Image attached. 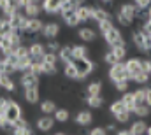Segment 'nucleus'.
<instances>
[{"mask_svg": "<svg viewBox=\"0 0 151 135\" xmlns=\"http://www.w3.org/2000/svg\"><path fill=\"white\" fill-rule=\"evenodd\" d=\"M135 14H137V9H135L134 2H132V4L127 2V4H123V5L119 7L116 18H118V21H119L123 27H130L132 21H134V18H135Z\"/></svg>", "mask_w": 151, "mask_h": 135, "instance_id": "1", "label": "nucleus"}, {"mask_svg": "<svg viewBox=\"0 0 151 135\" xmlns=\"http://www.w3.org/2000/svg\"><path fill=\"white\" fill-rule=\"evenodd\" d=\"M109 79L114 83H119V81H132L130 79V74L125 67V62H118L116 65L109 67Z\"/></svg>", "mask_w": 151, "mask_h": 135, "instance_id": "2", "label": "nucleus"}, {"mask_svg": "<svg viewBox=\"0 0 151 135\" xmlns=\"http://www.w3.org/2000/svg\"><path fill=\"white\" fill-rule=\"evenodd\" d=\"M132 40H134V44L137 46V49H139V51H142V53H148V51H151V37L146 34L142 28L134 32V35H132Z\"/></svg>", "mask_w": 151, "mask_h": 135, "instance_id": "3", "label": "nucleus"}, {"mask_svg": "<svg viewBox=\"0 0 151 135\" xmlns=\"http://www.w3.org/2000/svg\"><path fill=\"white\" fill-rule=\"evenodd\" d=\"M102 37H104V40H106L111 47H116V46H127V42H125V39H123L121 32H119L116 27L109 28L106 34H102Z\"/></svg>", "mask_w": 151, "mask_h": 135, "instance_id": "4", "label": "nucleus"}, {"mask_svg": "<svg viewBox=\"0 0 151 135\" xmlns=\"http://www.w3.org/2000/svg\"><path fill=\"white\" fill-rule=\"evenodd\" d=\"M9 23H11L12 30L25 32V28H27V23H28V16H27L25 12H19V11H16L14 14H11V16H9Z\"/></svg>", "mask_w": 151, "mask_h": 135, "instance_id": "5", "label": "nucleus"}, {"mask_svg": "<svg viewBox=\"0 0 151 135\" xmlns=\"http://www.w3.org/2000/svg\"><path fill=\"white\" fill-rule=\"evenodd\" d=\"M76 63H77V70H79V79H77V81H83L86 75H90V74L95 70V63L90 62V58H88V60L76 62Z\"/></svg>", "mask_w": 151, "mask_h": 135, "instance_id": "6", "label": "nucleus"}, {"mask_svg": "<svg viewBox=\"0 0 151 135\" xmlns=\"http://www.w3.org/2000/svg\"><path fill=\"white\" fill-rule=\"evenodd\" d=\"M125 67H127L128 74H130V79H132L134 75L142 72V58H128L125 62Z\"/></svg>", "mask_w": 151, "mask_h": 135, "instance_id": "7", "label": "nucleus"}, {"mask_svg": "<svg viewBox=\"0 0 151 135\" xmlns=\"http://www.w3.org/2000/svg\"><path fill=\"white\" fill-rule=\"evenodd\" d=\"M5 118L11 121V125L21 118V107H19V103L16 100H11V105H9V109H7V112H5Z\"/></svg>", "mask_w": 151, "mask_h": 135, "instance_id": "8", "label": "nucleus"}, {"mask_svg": "<svg viewBox=\"0 0 151 135\" xmlns=\"http://www.w3.org/2000/svg\"><path fill=\"white\" fill-rule=\"evenodd\" d=\"M28 51H30V58L32 60H42L44 56H46V46L44 44H40V42H34V44H30L28 46Z\"/></svg>", "mask_w": 151, "mask_h": 135, "instance_id": "9", "label": "nucleus"}, {"mask_svg": "<svg viewBox=\"0 0 151 135\" xmlns=\"http://www.w3.org/2000/svg\"><path fill=\"white\" fill-rule=\"evenodd\" d=\"M21 86L27 90V88H39V75L35 74H30V72H25L21 75Z\"/></svg>", "mask_w": 151, "mask_h": 135, "instance_id": "10", "label": "nucleus"}, {"mask_svg": "<svg viewBox=\"0 0 151 135\" xmlns=\"http://www.w3.org/2000/svg\"><path fill=\"white\" fill-rule=\"evenodd\" d=\"M76 16L81 23H86L93 18V7H88V5H79L77 11H76Z\"/></svg>", "mask_w": 151, "mask_h": 135, "instance_id": "11", "label": "nucleus"}, {"mask_svg": "<svg viewBox=\"0 0 151 135\" xmlns=\"http://www.w3.org/2000/svg\"><path fill=\"white\" fill-rule=\"evenodd\" d=\"M58 60H60L63 65H67V63H70V62H76L74 53H72V46H63V47L58 51Z\"/></svg>", "mask_w": 151, "mask_h": 135, "instance_id": "12", "label": "nucleus"}, {"mask_svg": "<svg viewBox=\"0 0 151 135\" xmlns=\"http://www.w3.org/2000/svg\"><path fill=\"white\" fill-rule=\"evenodd\" d=\"M74 121L79 125V126H88V125H91L93 116H91V112H90V111H81V112H77V114H76Z\"/></svg>", "mask_w": 151, "mask_h": 135, "instance_id": "13", "label": "nucleus"}, {"mask_svg": "<svg viewBox=\"0 0 151 135\" xmlns=\"http://www.w3.org/2000/svg\"><path fill=\"white\" fill-rule=\"evenodd\" d=\"M42 28H44V23L39 18H28L25 32H28V34H39V32H42Z\"/></svg>", "mask_w": 151, "mask_h": 135, "instance_id": "14", "label": "nucleus"}, {"mask_svg": "<svg viewBox=\"0 0 151 135\" xmlns=\"http://www.w3.org/2000/svg\"><path fill=\"white\" fill-rule=\"evenodd\" d=\"M72 53H74V60L81 62V60H88V47L83 44H74L72 46Z\"/></svg>", "mask_w": 151, "mask_h": 135, "instance_id": "15", "label": "nucleus"}, {"mask_svg": "<svg viewBox=\"0 0 151 135\" xmlns=\"http://www.w3.org/2000/svg\"><path fill=\"white\" fill-rule=\"evenodd\" d=\"M55 118H51V116H42V118H39L37 119V128L40 132H47V130H51L53 128V125H55Z\"/></svg>", "mask_w": 151, "mask_h": 135, "instance_id": "16", "label": "nucleus"}, {"mask_svg": "<svg viewBox=\"0 0 151 135\" xmlns=\"http://www.w3.org/2000/svg\"><path fill=\"white\" fill-rule=\"evenodd\" d=\"M0 11L4 12L5 18H9L11 14H14L18 11V7L14 5V0H0Z\"/></svg>", "mask_w": 151, "mask_h": 135, "instance_id": "17", "label": "nucleus"}, {"mask_svg": "<svg viewBox=\"0 0 151 135\" xmlns=\"http://www.w3.org/2000/svg\"><path fill=\"white\" fill-rule=\"evenodd\" d=\"M58 34H60V27L56 23H46L44 28H42V35L46 39H55Z\"/></svg>", "mask_w": 151, "mask_h": 135, "instance_id": "18", "label": "nucleus"}, {"mask_svg": "<svg viewBox=\"0 0 151 135\" xmlns=\"http://www.w3.org/2000/svg\"><path fill=\"white\" fill-rule=\"evenodd\" d=\"M130 132H132V135H146L148 134V125H146L142 119H137V121L132 123Z\"/></svg>", "mask_w": 151, "mask_h": 135, "instance_id": "19", "label": "nucleus"}, {"mask_svg": "<svg viewBox=\"0 0 151 135\" xmlns=\"http://www.w3.org/2000/svg\"><path fill=\"white\" fill-rule=\"evenodd\" d=\"M42 9L49 14L60 12V0H42Z\"/></svg>", "mask_w": 151, "mask_h": 135, "instance_id": "20", "label": "nucleus"}, {"mask_svg": "<svg viewBox=\"0 0 151 135\" xmlns=\"http://www.w3.org/2000/svg\"><path fill=\"white\" fill-rule=\"evenodd\" d=\"M63 72H65V75L69 77V79H79V70H77V63L76 62H70V63H67V65H63Z\"/></svg>", "mask_w": 151, "mask_h": 135, "instance_id": "21", "label": "nucleus"}, {"mask_svg": "<svg viewBox=\"0 0 151 135\" xmlns=\"http://www.w3.org/2000/svg\"><path fill=\"white\" fill-rule=\"evenodd\" d=\"M91 19L97 21V23H100V21L111 19V14H109L106 9H102V7H93V18H91Z\"/></svg>", "mask_w": 151, "mask_h": 135, "instance_id": "22", "label": "nucleus"}, {"mask_svg": "<svg viewBox=\"0 0 151 135\" xmlns=\"http://www.w3.org/2000/svg\"><path fill=\"white\" fill-rule=\"evenodd\" d=\"M39 12H40V7L37 5V2L35 0H28L27 2V7H25V14L28 18H37Z\"/></svg>", "mask_w": 151, "mask_h": 135, "instance_id": "23", "label": "nucleus"}, {"mask_svg": "<svg viewBox=\"0 0 151 135\" xmlns=\"http://www.w3.org/2000/svg\"><path fill=\"white\" fill-rule=\"evenodd\" d=\"M109 111H111V114H113L114 118H118L119 114H123V112H127L128 109L125 107V103L121 102V98L119 100H114L113 103H111V107H109Z\"/></svg>", "mask_w": 151, "mask_h": 135, "instance_id": "24", "label": "nucleus"}, {"mask_svg": "<svg viewBox=\"0 0 151 135\" xmlns=\"http://www.w3.org/2000/svg\"><path fill=\"white\" fill-rule=\"evenodd\" d=\"M100 91H102V83L100 81H93L86 88V97H97V95H100Z\"/></svg>", "mask_w": 151, "mask_h": 135, "instance_id": "25", "label": "nucleus"}, {"mask_svg": "<svg viewBox=\"0 0 151 135\" xmlns=\"http://www.w3.org/2000/svg\"><path fill=\"white\" fill-rule=\"evenodd\" d=\"M40 111L44 116H49V114H55L56 112V103L53 100H42L40 102Z\"/></svg>", "mask_w": 151, "mask_h": 135, "instance_id": "26", "label": "nucleus"}, {"mask_svg": "<svg viewBox=\"0 0 151 135\" xmlns=\"http://www.w3.org/2000/svg\"><path fill=\"white\" fill-rule=\"evenodd\" d=\"M40 95H39V88H27L25 90V100L28 103H37Z\"/></svg>", "mask_w": 151, "mask_h": 135, "instance_id": "27", "label": "nucleus"}, {"mask_svg": "<svg viewBox=\"0 0 151 135\" xmlns=\"http://www.w3.org/2000/svg\"><path fill=\"white\" fill-rule=\"evenodd\" d=\"M0 88H4V90H7V91H14V81L11 79V75H7V74H0Z\"/></svg>", "mask_w": 151, "mask_h": 135, "instance_id": "28", "label": "nucleus"}, {"mask_svg": "<svg viewBox=\"0 0 151 135\" xmlns=\"http://www.w3.org/2000/svg\"><path fill=\"white\" fill-rule=\"evenodd\" d=\"M121 102L125 103V107H127L130 112H134V109H135V98H134V91H132V93H130V91L123 93V97H121Z\"/></svg>", "mask_w": 151, "mask_h": 135, "instance_id": "29", "label": "nucleus"}, {"mask_svg": "<svg viewBox=\"0 0 151 135\" xmlns=\"http://www.w3.org/2000/svg\"><path fill=\"white\" fill-rule=\"evenodd\" d=\"M146 97H148V88H137V90L134 91L135 105H142V103H146Z\"/></svg>", "mask_w": 151, "mask_h": 135, "instance_id": "30", "label": "nucleus"}, {"mask_svg": "<svg viewBox=\"0 0 151 135\" xmlns=\"http://www.w3.org/2000/svg\"><path fill=\"white\" fill-rule=\"evenodd\" d=\"M150 112H151V107L148 103H142V105H135L132 114H135L137 118H146V116H150Z\"/></svg>", "mask_w": 151, "mask_h": 135, "instance_id": "31", "label": "nucleus"}, {"mask_svg": "<svg viewBox=\"0 0 151 135\" xmlns=\"http://www.w3.org/2000/svg\"><path fill=\"white\" fill-rule=\"evenodd\" d=\"M79 39H81V40H84V42H91V40L95 39V32H93L91 28L84 27V28H81V30H79Z\"/></svg>", "mask_w": 151, "mask_h": 135, "instance_id": "32", "label": "nucleus"}, {"mask_svg": "<svg viewBox=\"0 0 151 135\" xmlns=\"http://www.w3.org/2000/svg\"><path fill=\"white\" fill-rule=\"evenodd\" d=\"M86 102H88V105H90L91 109H99V107H102V103H104V97H102V95L86 97Z\"/></svg>", "mask_w": 151, "mask_h": 135, "instance_id": "33", "label": "nucleus"}, {"mask_svg": "<svg viewBox=\"0 0 151 135\" xmlns=\"http://www.w3.org/2000/svg\"><path fill=\"white\" fill-rule=\"evenodd\" d=\"M150 77H151L150 74L142 70V72H139L137 75H134V77H132V81H134L135 84H139V86H142V84H146V83L150 81Z\"/></svg>", "mask_w": 151, "mask_h": 135, "instance_id": "34", "label": "nucleus"}, {"mask_svg": "<svg viewBox=\"0 0 151 135\" xmlns=\"http://www.w3.org/2000/svg\"><path fill=\"white\" fill-rule=\"evenodd\" d=\"M62 18L65 19V23L69 25V27H77L81 21L77 19V16H76V12H65V14H62Z\"/></svg>", "mask_w": 151, "mask_h": 135, "instance_id": "35", "label": "nucleus"}, {"mask_svg": "<svg viewBox=\"0 0 151 135\" xmlns=\"http://www.w3.org/2000/svg\"><path fill=\"white\" fill-rule=\"evenodd\" d=\"M40 67H42V74H46V75L56 74V63H47V62L40 60Z\"/></svg>", "mask_w": 151, "mask_h": 135, "instance_id": "36", "label": "nucleus"}, {"mask_svg": "<svg viewBox=\"0 0 151 135\" xmlns=\"http://www.w3.org/2000/svg\"><path fill=\"white\" fill-rule=\"evenodd\" d=\"M111 51L114 53V56L118 58V62L125 60V56H127V46H116V47H111Z\"/></svg>", "mask_w": 151, "mask_h": 135, "instance_id": "37", "label": "nucleus"}, {"mask_svg": "<svg viewBox=\"0 0 151 135\" xmlns=\"http://www.w3.org/2000/svg\"><path fill=\"white\" fill-rule=\"evenodd\" d=\"M11 30H12V27H11V23H9V18L2 16V18H0V35L9 34Z\"/></svg>", "mask_w": 151, "mask_h": 135, "instance_id": "38", "label": "nucleus"}, {"mask_svg": "<svg viewBox=\"0 0 151 135\" xmlns=\"http://www.w3.org/2000/svg\"><path fill=\"white\" fill-rule=\"evenodd\" d=\"M69 111L67 109H56V112H55V119L56 121H60V123H65L67 119H69Z\"/></svg>", "mask_w": 151, "mask_h": 135, "instance_id": "39", "label": "nucleus"}, {"mask_svg": "<svg viewBox=\"0 0 151 135\" xmlns=\"http://www.w3.org/2000/svg\"><path fill=\"white\" fill-rule=\"evenodd\" d=\"M134 5L137 11H148L151 7V0H134Z\"/></svg>", "mask_w": 151, "mask_h": 135, "instance_id": "40", "label": "nucleus"}, {"mask_svg": "<svg viewBox=\"0 0 151 135\" xmlns=\"http://www.w3.org/2000/svg\"><path fill=\"white\" fill-rule=\"evenodd\" d=\"M104 62H106V63H107V65L111 67V65H116V63H118V58L114 56V53L111 51V49H109V51H107V53L104 55Z\"/></svg>", "mask_w": 151, "mask_h": 135, "instance_id": "41", "label": "nucleus"}, {"mask_svg": "<svg viewBox=\"0 0 151 135\" xmlns=\"http://www.w3.org/2000/svg\"><path fill=\"white\" fill-rule=\"evenodd\" d=\"M9 105H11V98H5V97H0V116H4V114L7 112V109H9Z\"/></svg>", "mask_w": 151, "mask_h": 135, "instance_id": "42", "label": "nucleus"}, {"mask_svg": "<svg viewBox=\"0 0 151 135\" xmlns=\"http://www.w3.org/2000/svg\"><path fill=\"white\" fill-rule=\"evenodd\" d=\"M128 84H130V81H119V83H114V88H116V91H119V93H127Z\"/></svg>", "mask_w": 151, "mask_h": 135, "instance_id": "43", "label": "nucleus"}, {"mask_svg": "<svg viewBox=\"0 0 151 135\" xmlns=\"http://www.w3.org/2000/svg\"><path fill=\"white\" fill-rule=\"evenodd\" d=\"M114 25H113V21L111 19H106V21H100L99 23V30H100V34H106L109 28H113Z\"/></svg>", "mask_w": 151, "mask_h": 135, "instance_id": "44", "label": "nucleus"}, {"mask_svg": "<svg viewBox=\"0 0 151 135\" xmlns=\"http://www.w3.org/2000/svg\"><path fill=\"white\" fill-rule=\"evenodd\" d=\"M46 47H47V53H55V55H58V51L62 49V47H60V44H58L56 40L47 42V46H46Z\"/></svg>", "mask_w": 151, "mask_h": 135, "instance_id": "45", "label": "nucleus"}, {"mask_svg": "<svg viewBox=\"0 0 151 135\" xmlns=\"http://www.w3.org/2000/svg\"><path fill=\"white\" fill-rule=\"evenodd\" d=\"M12 135H34V130L30 126H25V128H16L12 130Z\"/></svg>", "mask_w": 151, "mask_h": 135, "instance_id": "46", "label": "nucleus"}, {"mask_svg": "<svg viewBox=\"0 0 151 135\" xmlns=\"http://www.w3.org/2000/svg\"><path fill=\"white\" fill-rule=\"evenodd\" d=\"M12 130V125H11V121L5 118V114L4 116H0V130Z\"/></svg>", "mask_w": 151, "mask_h": 135, "instance_id": "47", "label": "nucleus"}, {"mask_svg": "<svg viewBox=\"0 0 151 135\" xmlns=\"http://www.w3.org/2000/svg\"><path fill=\"white\" fill-rule=\"evenodd\" d=\"M25 126H30V125H28V121H27L25 118H19L18 121H14V123H12V130H16V128H25Z\"/></svg>", "mask_w": 151, "mask_h": 135, "instance_id": "48", "label": "nucleus"}, {"mask_svg": "<svg viewBox=\"0 0 151 135\" xmlns=\"http://www.w3.org/2000/svg\"><path fill=\"white\" fill-rule=\"evenodd\" d=\"M130 111H127V112H123V114H119L118 118H114L116 119V123H127V121H130Z\"/></svg>", "mask_w": 151, "mask_h": 135, "instance_id": "49", "label": "nucleus"}, {"mask_svg": "<svg viewBox=\"0 0 151 135\" xmlns=\"http://www.w3.org/2000/svg\"><path fill=\"white\" fill-rule=\"evenodd\" d=\"M90 135H107V130L102 128V126H95V128L90 132Z\"/></svg>", "mask_w": 151, "mask_h": 135, "instance_id": "50", "label": "nucleus"}, {"mask_svg": "<svg viewBox=\"0 0 151 135\" xmlns=\"http://www.w3.org/2000/svg\"><path fill=\"white\" fill-rule=\"evenodd\" d=\"M146 103L151 107V86H148V97H146Z\"/></svg>", "mask_w": 151, "mask_h": 135, "instance_id": "51", "label": "nucleus"}, {"mask_svg": "<svg viewBox=\"0 0 151 135\" xmlns=\"http://www.w3.org/2000/svg\"><path fill=\"white\" fill-rule=\"evenodd\" d=\"M116 135H132V132H130V130H118Z\"/></svg>", "mask_w": 151, "mask_h": 135, "instance_id": "52", "label": "nucleus"}, {"mask_svg": "<svg viewBox=\"0 0 151 135\" xmlns=\"http://www.w3.org/2000/svg\"><path fill=\"white\" fill-rule=\"evenodd\" d=\"M106 130H107V132H114V130H116V125H113V123H111V125H107V126H106ZM116 132H118V130H116Z\"/></svg>", "mask_w": 151, "mask_h": 135, "instance_id": "53", "label": "nucleus"}, {"mask_svg": "<svg viewBox=\"0 0 151 135\" xmlns=\"http://www.w3.org/2000/svg\"><path fill=\"white\" fill-rule=\"evenodd\" d=\"M146 135H151V126H148V134Z\"/></svg>", "mask_w": 151, "mask_h": 135, "instance_id": "54", "label": "nucleus"}, {"mask_svg": "<svg viewBox=\"0 0 151 135\" xmlns=\"http://www.w3.org/2000/svg\"><path fill=\"white\" fill-rule=\"evenodd\" d=\"M55 135H65V134H62V132H58V134H55Z\"/></svg>", "mask_w": 151, "mask_h": 135, "instance_id": "55", "label": "nucleus"}, {"mask_svg": "<svg viewBox=\"0 0 151 135\" xmlns=\"http://www.w3.org/2000/svg\"><path fill=\"white\" fill-rule=\"evenodd\" d=\"M150 75H151V72H150Z\"/></svg>", "mask_w": 151, "mask_h": 135, "instance_id": "56", "label": "nucleus"}]
</instances>
